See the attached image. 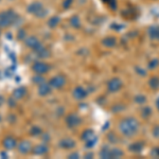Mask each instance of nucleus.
<instances>
[{"label": "nucleus", "mask_w": 159, "mask_h": 159, "mask_svg": "<svg viewBox=\"0 0 159 159\" xmlns=\"http://www.w3.org/2000/svg\"><path fill=\"white\" fill-rule=\"evenodd\" d=\"M100 156H101V158H110V150L108 148H103V150L101 151V153H100Z\"/></svg>", "instance_id": "a878e982"}, {"label": "nucleus", "mask_w": 159, "mask_h": 159, "mask_svg": "<svg viewBox=\"0 0 159 159\" xmlns=\"http://www.w3.org/2000/svg\"><path fill=\"white\" fill-rule=\"evenodd\" d=\"M3 102H4V99H3V97H2V96H0V106H1V105L3 104Z\"/></svg>", "instance_id": "72a5a7b5"}, {"label": "nucleus", "mask_w": 159, "mask_h": 159, "mask_svg": "<svg viewBox=\"0 0 159 159\" xmlns=\"http://www.w3.org/2000/svg\"><path fill=\"white\" fill-rule=\"evenodd\" d=\"M32 80H33V82H34L35 84H38V85H40V84H43V83H45V82H46V80L43 78L42 74H37V75H35Z\"/></svg>", "instance_id": "393cba45"}, {"label": "nucleus", "mask_w": 159, "mask_h": 159, "mask_svg": "<svg viewBox=\"0 0 159 159\" xmlns=\"http://www.w3.org/2000/svg\"><path fill=\"white\" fill-rule=\"evenodd\" d=\"M49 84L52 87H54V88L60 89V88H61V87H63L66 84V79H65V76H64V75H61V74H58V75L53 76V78L50 80Z\"/></svg>", "instance_id": "0eeeda50"}, {"label": "nucleus", "mask_w": 159, "mask_h": 159, "mask_svg": "<svg viewBox=\"0 0 159 159\" xmlns=\"http://www.w3.org/2000/svg\"><path fill=\"white\" fill-rule=\"evenodd\" d=\"M68 157L69 158H79L80 156H79L78 153H72V154H70V155H69Z\"/></svg>", "instance_id": "473e14b6"}, {"label": "nucleus", "mask_w": 159, "mask_h": 159, "mask_svg": "<svg viewBox=\"0 0 159 159\" xmlns=\"http://www.w3.org/2000/svg\"><path fill=\"white\" fill-rule=\"evenodd\" d=\"M157 152H158V156H159V148H158V150H157Z\"/></svg>", "instance_id": "e433bc0d"}, {"label": "nucleus", "mask_w": 159, "mask_h": 159, "mask_svg": "<svg viewBox=\"0 0 159 159\" xmlns=\"http://www.w3.org/2000/svg\"><path fill=\"white\" fill-rule=\"evenodd\" d=\"M138 129H139V123L134 118H126L120 123V130L123 135L127 137L135 135Z\"/></svg>", "instance_id": "f257e3e1"}, {"label": "nucleus", "mask_w": 159, "mask_h": 159, "mask_svg": "<svg viewBox=\"0 0 159 159\" xmlns=\"http://www.w3.org/2000/svg\"><path fill=\"white\" fill-rule=\"evenodd\" d=\"M73 3V0H64L63 2V7L64 9H69Z\"/></svg>", "instance_id": "cd10ccee"}, {"label": "nucleus", "mask_w": 159, "mask_h": 159, "mask_svg": "<svg viewBox=\"0 0 159 159\" xmlns=\"http://www.w3.org/2000/svg\"><path fill=\"white\" fill-rule=\"evenodd\" d=\"M2 120V117H1V115H0V121H1Z\"/></svg>", "instance_id": "c9c22d12"}, {"label": "nucleus", "mask_w": 159, "mask_h": 159, "mask_svg": "<svg viewBox=\"0 0 159 159\" xmlns=\"http://www.w3.org/2000/svg\"><path fill=\"white\" fill-rule=\"evenodd\" d=\"M117 43V40L115 37H106L103 39V45L106 46V47H114L115 45Z\"/></svg>", "instance_id": "a211bd4d"}, {"label": "nucleus", "mask_w": 159, "mask_h": 159, "mask_svg": "<svg viewBox=\"0 0 159 159\" xmlns=\"http://www.w3.org/2000/svg\"><path fill=\"white\" fill-rule=\"evenodd\" d=\"M2 144H3V148H7V150H13V148H16L17 141L14 137H12V136H7V137H6L3 139Z\"/></svg>", "instance_id": "9b49d317"}, {"label": "nucleus", "mask_w": 159, "mask_h": 159, "mask_svg": "<svg viewBox=\"0 0 159 159\" xmlns=\"http://www.w3.org/2000/svg\"><path fill=\"white\" fill-rule=\"evenodd\" d=\"M142 148H143V144L141 142H135L130 145L129 148L132 152H140V151L142 150Z\"/></svg>", "instance_id": "4be33fe9"}, {"label": "nucleus", "mask_w": 159, "mask_h": 159, "mask_svg": "<svg viewBox=\"0 0 159 159\" xmlns=\"http://www.w3.org/2000/svg\"><path fill=\"white\" fill-rule=\"evenodd\" d=\"M148 35L152 39H159V27H152L148 30Z\"/></svg>", "instance_id": "f3484780"}, {"label": "nucleus", "mask_w": 159, "mask_h": 159, "mask_svg": "<svg viewBox=\"0 0 159 159\" xmlns=\"http://www.w3.org/2000/svg\"><path fill=\"white\" fill-rule=\"evenodd\" d=\"M30 134L32 136H38V135L42 134V129H40L39 127H37V126H33L32 129H31V130H30Z\"/></svg>", "instance_id": "bb28decb"}, {"label": "nucleus", "mask_w": 159, "mask_h": 159, "mask_svg": "<svg viewBox=\"0 0 159 159\" xmlns=\"http://www.w3.org/2000/svg\"><path fill=\"white\" fill-rule=\"evenodd\" d=\"M27 93V89L25 87H18L16 88L12 93V98H14L15 100H21Z\"/></svg>", "instance_id": "ddd939ff"}, {"label": "nucleus", "mask_w": 159, "mask_h": 159, "mask_svg": "<svg viewBox=\"0 0 159 159\" xmlns=\"http://www.w3.org/2000/svg\"><path fill=\"white\" fill-rule=\"evenodd\" d=\"M156 106H157V108H158V110H159V97H158L157 101H156Z\"/></svg>", "instance_id": "f704fd0d"}, {"label": "nucleus", "mask_w": 159, "mask_h": 159, "mask_svg": "<svg viewBox=\"0 0 159 159\" xmlns=\"http://www.w3.org/2000/svg\"><path fill=\"white\" fill-rule=\"evenodd\" d=\"M58 24H60V17H57V16H52L48 20V25H49L50 28L57 27Z\"/></svg>", "instance_id": "aec40b11"}, {"label": "nucleus", "mask_w": 159, "mask_h": 159, "mask_svg": "<svg viewBox=\"0 0 159 159\" xmlns=\"http://www.w3.org/2000/svg\"><path fill=\"white\" fill-rule=\"evenodd\" d=\"M141 114L143 115V117L148 118L151 115V109L148 108V107H144V108L142 109V112H141Z\"/></svg>", "instance_id": "c85d7f7f"}, {"label": "nucleus", "mask_w": 159, "mask_h": 159, "mask_svg": "<svg viewBox=\"0 0 159 159\" xmlns=\"http://www.w3.org/2000/svg\"><path fill=\"white\" fill-rule=\"evenodd\" d=\"M17 19H18V15L12 10L1 12L0 13V27H10L14 22H16Z\"/></svg>", "instance_id": "f03ea898"}, {"label": "nucleus", "mask_w": 159, "mask_h": 159, "mask_svg": "<svg viewBox=\"0 0 159 159\" xmlns=\"http://www.w3.org/2000/svg\"><path fill=\"white\" fill-rule=\"evenodd\" d=\"M25 43L29 48L34 50L35 52H37V51H39L40 49H43V48L42 43H40L35 36H29V37L25 38Z\"/></svg>", "instance_id": "20e7f679"}, {"label": "nucleus", "mask_w": 159, "mask_h": 159, "mask_svg": "<svg viewBox=\"0 0 159 159\" xmlns=\"http://www.w3.org/2000/svg\"><path fill=\"white\" fill-rule=\"evenodd\" d=\"M25 30H19L18 34H17V38H18V39H20V40H22V39H25Z\"/></svg>", "instance_id": "c756f323"}, {"label": "nucleus", "mask_w": 159, "mask_h": 159, "mask_svg": "<svg viewBox=\"0 0 159 159\" xmlns=\"http://www.w3.org/2000/svg\"><path fill=\"white\" fill-rule=\"evenodd\" d=\"M27 11H28V13L34 15V16L38 17V18L45 17L48 13L47 10L45 9V7L43 6V3H40V2H38V1L30 3L29 6L27 7Z\"/></svg>", "instance_id": "7ed1b4c3"}, {"label": "nucleus", "mask_w": 159, "mask_h": 159, "mask_svg": "<svg viewBox=\"0 0 159 159\" xmlns=\"http://www.w3.org/2000/svg\"><path fill=\"white\" fill-rule=\"evenodd\" d=\"M72 94H73L74 99H76V100H83V99L86 98L87 91L85 90V88H83V87L78 86L76 88H74Z\"/></svg>", "instance_id": "f8f14e48"}, {"label": "nucleus", "mask_w": 159, "mask_h": 159, "mask_svg": "<svg viewBox=\"0 0 159 159\" xmlns=\"http://www.w3.org/2000/svg\"><path fill=\"white\" fill-rule=\"evenodd\" d=\"M158 64V61L157 60H153L152 61H150V67L151 68H155Z\"/></svg>", "instance_id": "7c9ffc66"}, {"label": "nucleus", "mask_w": 159, "mask_h": 159, "mask_svg": "<svg viewBox=\"0 0 159 159\" xmlns=\"http://www.w3.org/2000/svg\"><path fill=\"white\" fill-rule=\"evenodd\" d=\"M32 69L36 74H45L49 71L50 66L47 63H43V61H35L32 66Z\"/></svg>", "instance_id": "423d86ee"}, {"label": "nucleus", "mask_w": 159, "mask_h": 159, "mask_svg": "<svg viewBox=\"0 0 159 159\" xmlns=\"http://www.w3.org/2000/svg\"><path fill=\"white\" fill-rule=\"evenodd\" d=\"M70 24L73 28H75V29H78V28L81 27V19H80V17L78 15H74V16L71 17Z\"/></svg>", "instance_id": "6ab92c4d"}, {"label": "nucleus", "mask_w": 159, "mask_h": 159, "mask_svg": "<svg viewBox=\"0 0 159 159\" xmlns=\"http://www.w3.org/2000/svg\"><path fill=\"white\" fill-rule=\"evenodd\" d=\"M37 54H38V56H39V57H48V56L50 55V52H49V50L48 49H46L45 47L43 48V49H40L39 51H37Z\"/></svg>", "instance_id": "b1692460"}, {"label": "nucleus", "mask_w": 159, "mask_h": 159, "mask_svg": "<svg viewBox=\"0 0 159 159\" xmlns=\"http://www.w3.org/2000/svg\"><path fill=\"white\" fill-rule=\"evenodd\" d=\"M154 136L155 137H159V126H156L155 129H154Z\"/></svg>", "instance_id": "2f4dec72"}, {"label": "nucleus", "mask_w": 159, "mask_h": 159, "mask_svg": "<svg viewBox=\"0 0 159 159\" xmlns=\"http://www.w3.org/2000/svg\"><path fill=\"white\" fill-rule=\"evenodd\" d=\"M18 151L20 154H29L32 151V144H31L30 141L28 140H22L21 142L18 144Z\"/></svg>", "instance_id": "9d476101"}, {"label": "nucleus", "mask_w": 159, "mask_h": 159, "mask_svg": "<svg viewBox=\"0 0 159 159\" xmlns=\"http://www.w3.org/2000/svg\"><path fill=\"white\" fill-rule=\"evenodd\" d=\"M82 139L86 142V147L87 148H91V147H93L94 143H96L97 137H96V135H94V133L92 132V130L86 129L85 132L83 133V135H82Z\"/></svg>", "instance_id": "39448f33"}, {"label": "nucleus", "mask_w": 159, "mask_h": 159, "mask_svg": "<svg viewBox=\"0 0 159 159\" xmlns=\"http://www.w3.org/2000/svg\"><path fill=\"white\" fill-rule=\"evenodd\" d=\"M50 92H51V85L50 84H47L46 82L40 84L39 87H38V93H39L40 96L45 97V96H47V94H49Z\"/></svg>", "instance_id": "2eb2a0df"}, {"label": "nucleus", "mask_w": 159, "mask_h": 159, "mask_svg": "<svg viewBox=\"0 0 159 159\" xmlns=\"http://www.w3.org/2000/svg\"><path fill=\"white\" fill-rule=\"evenodd\" d=\"M60 145L63 148L69 150V148H73L74 147H75V142H74V140L71 139V138H65V139L61 140Z\"/></svg>", "instance_id": "4468645a"}, {"label": "nucleus", "mask_w": 159, "mask_h": 159, "mask_svg": "<svg viewBox=\"0 0 159 159\" xmlns=\"http://www.w3.org/2000/svg\"><path fill=\"white\" fill-rule=\"evenodd\" d=\"M122 87V82L121 80L115 78V79H111L110 81L108 82L107 84V89H108L109 92H117L121 89Z\"/></svg>", "instance_id": "1a4fd4ad"}, {"label": "nucleus", "mask_w": 159, "mask_h": 159, "mask_svg": "<svg viewBox=\"0 0 159 159\" xmlns=\"http://www.w3.org/2000/svg\"><path fill=\"white\" fill-rule=\"evenodd\" d=\"M47 152H48V148L43 144L36 145V147L33 148V153H34L35 155H45Z\"/></svg>", "instance_id": "dca6fc26"}, {"label": "nucleus", "mask_w": 159, "mask_h": 159, "mask_svg": "<svg viewBox=\"0 0 159 159\" xmlns=\"http://www.w3.org/2000/svg\"><path fill=\"white\" fill-rule=\"evenodd\" d=\"M123 156V153L119 148H111L110 150V158H120Z\"/></svg>", "instance_id": "412c9836"}, {"label": "nucleus", "mask_w": 159, "mask_h": 159, "mask_svg": "<svg viewBox=\"0 0 159 159\" xmlns=\"http://www.w3.org/2000/svg\"><path fill=\"white\" fill-rule=\"evenodd\" d=\"M148 84H150L151 88L157 89V88H159V79L156 78V76H154V78H152L150 80V83Z\"/></svg>", "instance_id": "5701e85b"}, {"label": "nucleus", "mask_w": 159, "mask_h": 159, "mask_svg": "<svg viewBox=\"0 0 159 159\" xmlns=\"http://www.w3.org/2000/svg\"><path fill=\"white\" fill-rule=\"evenodd\" d=\"M82 120L76 114H70L66 117V124L68 127H76L81 124Z\"/></svg>", "instance_id": "6e6552de"}]
</instances>
